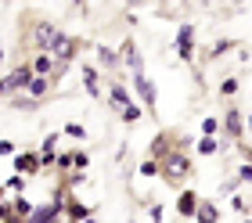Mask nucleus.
<instances>
[{
  "label": "nucleus",
  "mask_w": 252,
  "mask_h": 223,
  "mask_svg": "<svg viewBox=\"0 0 252 223\" xmlns=\"http://www.w3.org/2000/svg\"><path fill=\"white\" fill-rule=\"evenodd\" d=\"M0 62H4V47H0Z\"/></svg>",
  "instance_id": "obj_31"
},
{
  "label": "nucleus",
  "mask_w": 252,
  "mask_h": 223,
  "mask_svg": "<svg viewBox=\"0 0 252 223\" xmlns=\"http://www.w3.org/2000/svg\"><path fill=\"white\" fill-rule=\"evenodd\" d=\"M51 68H58V62H54L51 54H40L36 62H32V72H36L40 79H47V72H51Z\"/></svg>",
  "instance_id": "obj_13"
},
{
  "label": "nucleus",
  "mask_w": 252,
  "mask_h": 223,
  "mask_svg": "<svg viewBox=\"0 0 252 223\" xmlns=\"http://www.w3.org/2000/svg\"><path fill=\"white\" fill-rule=\"evenodd\" d=\"M4 155H15V144H11V140H0V159Z\"/></svg>",
  "instance_id": "obj_27"
},
{
  "label": "nucleus",
  "mask_w": 252,
  "mask_h": 223,
  "mask_svg": "<svg viewBox=\"0 0 252 223\" xmlns=\"http://www.w3.org/2000/svg\"><path fill=\"white\" fill-rule=\"evenodd\" d=\"M7 216H11V205H7V202H0V220H7Z\"/></svg>",
  "instance_id": "obj_29"
},
{
  "label": "nucleus",
  "mask_w": 252,
  "mask_h": 223,
  "mask_svg": "<svg viewBox=\"0 0 252 223\" xmlns=\"http://www.w3.org/2000/svg\"><path fill=\"white\" fill-rule=\"evenodd\" d=\"M220 130V119H202V137H213Z\"/></svg>",
  "instance_id": "obj_21"
},
{
  "label": "nucleus",
  "mask_w": 252,
  "mask_h": 223,
  "mask_svg": "<svg viewBox=\"0 0 252 223\" xmlns=\"http://www.w3.org/2000/svg\"><path fill=\"white\" fill-rule=\"evenodd\" d=\"M79 155V151H76ZM76 155H58V169H72L76 166Z\"/></svg>",
  "instance_id": "obj_23"
},
{
  "label": "nucleus",
  "mask_w": 252,
  "mask_h": 223,
  "mask_svg": "<svg viewBox=\"0 0 252 223\" xmlns=\"http://www.w3.org/2000/svg\"><path fill=\"white\" fill-rule=\"evenodd\" d=\"M32 36H36V43L43 47V51H54V47L62 43L65 32L58 26H51V22H36V29H32Z\"/></svg>",
  "instance_id": "obj_2"
},
{
  "label": "nucleus",
  "mask_w": 252,
  "mask_h": 223,
  "mask_svg": "<svg viewBox=\"0 0 252 223\" xmlns=\"http://www.w3.org/2000/svg\"><path fill=\"white\" fill-rule=\"evenodd\" d=\"M108 101L116 104V108H130V104H133V101H130V90H126L123 83H112V90H108Z\"/></svg>",
  "instance_id": "obj_9"
},
{
  "label": "nucleus",
  "mask_w": 252,
  "mask_h": 223,
  "mask_svg": "<svg viewBox=\"0 0 252 223\" xmlns=\"http://www.w3.org/2000/svg\"><path fill=\"white\" fill-rule=\"evenodd\" d=\"M47 90H51V79H40V76H32V83L26 87V94H29L32 101H40V97H43Z\"/></svg>",
  "instance_id": "obj_14"
},
{
  "label": "nucleus",
  "mask_w": 252,
  "mask_h": 223,
  "mask_svg": "<svg viewBox=\"0 0 252 223\" xmlns=\"http://www.w3.org/2000/svg\"><path fill=\"white\" fill-rule=\"evenodd\" d=\"M11 213H15V216H26V220H29L32 213H36V205H32L29 198H22V194H18V198H15V205H11Z\"/></svg>",
  "instance_id": "obj_16"
},
{
  "label": "nucleus",
  "mask_w": 252,
  "mask_h": 223,
  "mask_svg": "<svg viewBox=\"0 0 252 223\" xmlns=\"http://www.w3.org/2000/svg\"><path fill=\"white\" fill-rule=\"evenodd\" d=\"M152 220H155V223H162V205H152Z\"/></svg>",
  "instance_id": "obj_28"
},
{
  "label": "nucleus",
  "mask_w": 252,
  "mask_h": 223,
  "mask_svg": "<svg viewBox=\"0 0 252 223\" xmlns=\"http://www.w3.org/2000/svg\"><path fill=\"white\" fill-rule=\"evenodd\" d=\"M231 209H234V213H245V198L234 194V198H231Z\"/></svg>",
  "instance_id": "obj_26"
},
{
  "label": "nucleus",
  "mask_w": 252,
  "mask_h": 223,
  "mask_svg": "<svg viewBox=\"0 0 252 223\" xmlns=\"http://www.w3.org/2000/svg\"><path fill=\"white\" fill-rule=\"evenodd\" d=\"M97 62L105 65V68H116V65L123 62V58H119L116 51H112V47H97Z\"/></svg>",
  "instance_id": "obj_15"
},
{
  "label": "nucleus",
  "mask_w": 252,
  "mask_h": 223,
  "mask_svg": "<svg viewBox=\"0 0 252 223\" xmlns=\"http://www.w3.org/2000/svg\"><path fill=\"white\" fill-rule=\"evenodd\" d=\"M133 87H137V97L148 104V112H155V97H158L155 83H152V79H148L144 72H137V76H133Z\"/></svg>",
  "instance_id": "obj_5"
},
{
  "label": "nucleus",
  "mask_w": 252,
  "mask_h": 223,
  "mask_svg": "<svg viewBox=\"0 0 252 223\" xmlns=\"http://www.w3.org/2000/svg\"><path fill=\"white\" fill-rule=\"evenodd\" d=\"M162 169H166V177L173 180V184H177V180H184V177H191V162H188V155H180V151H173V155L166 159V166H162Z\"/></svg>",
  "instance_id": "obj_3"
},
{
  "label": "nucleus",
  "mask_w": 252,
  "mask_h": 223,
  "mask_svg": "<svg viewBox=\"0 0 252 223\" xmlns=\"http://www.w3.org/2000/svg\"><path fill=\"white\" fill-rule=\"evenodd\" d=\"M220 94H223V97H231V94H238V76H227L223 83H220Z\"/></svg>",
  "instance_id": "obj_20"
},
{
  "label": "nucleus",
  "mask_w": 252,
  "mask_h": 223,
  "mask_svg": "<svg viewBox=\"0 0 252 223\" xmlns=\"http://www.w3.org/2000/svg\"><path fill=\"white\" fill-rule=\"evenodd\" d=\"M83 87H87L90 97H97V94H101V87H97V68L94 65H83Z\"/></svg>",
  "instance_id": "obj_12"
},
{
  "label": "nucleus",
  "mask_w": 252,
  "mask_h": 223,
  "mask_svg": "<svg viewBox=\"0 0 252 223\" xmlns=\"http://www.w3.org/2000/svg\"><path fill=\"white\" fill-rule=\"evenodd\" d=\"M83 223H97V220H94V216H90V220H83Z\"/></svg>",
  "instance_id": "obj_30"
},
{
  "label": "nucleus",
  "mask_w": 252,
  "mask_h": 223,
  "mask_svg": "<svg viewBox=\"0 0 252 223\" xmlns=\"http://www.w3.org/2000/svg\"><path fill=\"white\" fill-rule=\"evenodd\" d=\"M194 151H198V155H216V151H220V140L216 137H202L198 144H194Z\"/></svg>",
  "instance_id": "obj_17"
},
{
  "label": "nucleus",
  "mask_w": 252,
  "mask_h": 223,
  "mask_svg": "<svg viewBox=\"0 0 252 223\" xmlns=\"http://www.w3.org/2000/svg\"><path fill=\"white\" fill-rule=\"evenodd\" d=\"M249 223H252V220H249Z\"/></svg>",
  "instance_id": "obj_35"
},
{
  "label": "nucleus",
  "mask_w": 252,
  "mask_h": 223,
  "mask_svg": "<svg viewBox=\"0 0 252 223\" xmlns=\"http://www.w3.org/2000/svg\"><path fill=\"white\" fill-rule=\"evenodd\" d=\"M220 126H223V133H227V137H234V144H238V137H242V112H238V108L223 112Z\"/></svg>",
  "instance_id": "obj_6"
},
{
  "label": "nucleus",
  "mask_w": 252,
  "mask_h": 223,
  "mask_svg": "<svg viewBox=\"0 0 252 223\" xmlns=\"http://www.w3.org/2000/svg\"><path fill=\"white\" fill-rule=\"evenodd\" d=\"M32 83V68L29 65H18L15 72H7L4 79H0V97H11L15 90H26Z\"/></svg>",
  "instance_id": "obj_1"
},
{
  "label": "nucleus",
  "mask_w": 252,
  "mask_h": 223,
  "mask_svg": "<svg viewBox=\"0 0 252 223\" xmlns=\"http://www.w3.org/2000/svg\"><path fill=\"white\" fill-rule=\"evenodd\" d=\"M249 166H252V162H249Z\"/></svg>",
  "instance_id": "obj_34"
},
{
  "label": "nucleus",
  "mask_w": 252,
  "mask_h": 223,
  "mask_svg": "<svg viewBox=\"0 0 252 223\" xmlns=\"http://www.w3.org/2000/svg\"><path fill=\"white\" fill-rule=\"evenodd\" d=\"M0 194H4V187H0Z\"/></svg>",
  "instance_id": "obj_33"
},
{
  "label": "nucleus",
  "mask_w": 252,
  "mask_h": 223,
  "mask_svg": "<svg viewBox=\"0 0 252 223\" xmlns=\"http://www.w3.org/2000/svg\"><path fill=\"white\" fill-rule=\"evenodd\" d=\"M40 162H43L40 155H32V151H26V155H18V159H15V169L22 173V177H32V173L40 169Z\"/></svg>",
  "instance_id": "obj_8"
},
{
  "label": "nucleus",
  "mask_w": 252,
  "mask_h": 223,
  "mask_svg": "<svg viewBox=\"0 0 252 223\" xmlns=\"http://www.w3.org/2000/svg\"><path fill=\"white\" fill-rule=\"evenodd\" d=\"M68 220H90V209L83 202H68Z\"/></svg>",
  "instance_id": "obj_18"
},
{
  "label": "nucleus",
  "mask_w": 252,
  "mask_h": 223,
  "mask_svg": "<svg viewBox=\"0 0 252 223\" xmlns=\"http://www.w3.org/2000/svg\"><path fill=\"white\" fill-rule=\"evenodd\" d=\"M119 119H123V123H130V126H133L137 119H141V104H130V108H123V115H119Z\"/></svg>",
  "instance_id": "obj_19"
},
{
  "label": "nucleus",
  "mask_w": 252,
  "mask_h": 223,
  "mask_svg": "<svg viewBox=\"0 0 252 223\" xmlns=\"http://www.w3.org/2000/svg\"><path fill=\"white\" fill-rule=\"evenodd\" d=\"M123 62L133 68V76H137V72H144V68H141V54H137L133 40H126V43H123Z\"/></svg>",
  "instance_id": "obj_10"
},
{
  "label": "nucleus",
  "mask_w": 252,
  "mask_h": 223,
  "mask_svg": "<svg viewBox=\"0 0 252 223\" xmlns=\"http://www.w3.org/2000/svg\"><path fill=\"white\" fill-rule=\"evenodd\" d=\"M198 205H202V198L194 191H180L177 194V213L180 216H194V213H198Z\"/></svg>",
  "instance_id": "obj_7"
},
{
  "label": "nucleus",
  "mask_w": 252,
  "mask_h": 223,
  "mask_svg": "<svg viewBox=\"0 0 252 223\" xmlns=\"http://www.w3.org/2000/svg\"><path fill=\"white\" fill-rule=\"evenodd\" d=\"M249 130H252V115H249Z\"/></svg>",
  "instance_id": "obj_32"
},
{
  "label": "nucleus",
  "mask_w": 252,
  "mask_h": 223,
  "mask_svg": "<svg viewBox=\"0 0 252 223\" xmlns=\"http://www.w3.org/2000/svg\"><path fill=\"white\" fill-rule=\"evenodd\" d=\"M65 133H68V137H76V140H83V137H87L83 126H65Z\"/></svg>",
  "instance_id": "obj_25"
},
{
  "label": "nucleus",
  "mask_w": 252,
  "mask_h": 223,
  "mask_svg": "<svg viewBox=\"0 0 252 223\" xmlns=\"http://www.w3.org/2000/svg\"><path fill=\"white\" fill-rule=\"evenodd\" d=\"M155 173H158V162H155V159L141 162V177H155Z\"/></svg>",
  "instance_id": "obj_22"
},
{
  "label": "nucleus",
  "mask_w": 252,
  "mask_h": 223,
  "mask_svg": "<svg viewBox=\"0 0 252 223\" xmlns=\"http://www.w3.org/2000/svg\"><path fill=\"white\" fill-rule=\"evenodd\" d=\"M238 184H252V166H249V162L238 169Z\"/></svg>",
  "instance_id": "obj_24"
},
{
  "label": "nucleus",
  "mask_w": 252,
  "mask_h": 223,
  "mask_svg": "<svg viewBox=\"0 0 252 223\" xmlns=\"http://www.w3.org/2000/svg\"><path fill=\"white\" fill-rule=\"evenodd\" d=\"M177 54H180V62H194V26L177 29Z\"/></svg>",
  "instance_id": "obj_4"
},
{
  "label": "nucleus",
  "mask_w": 252,
  "mask_h": 223,
  "mask_svg": "<svg viewBox=\"0 0 252 223\" xmlns=\"http://www.w3.org/2000/svg\"><path fill=\"white\" fill-rule=\"evenodd\" d=\"M194 223H220V213H216L213 202H202L198 213H194Z\"/></svg>",
  "instance_id": "obj_11"
}]
</instances>
